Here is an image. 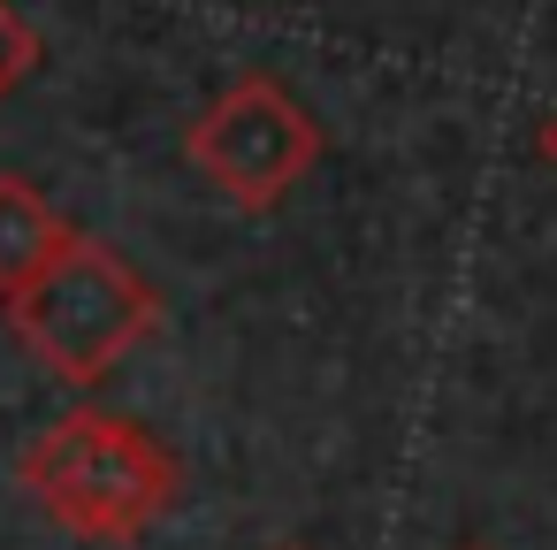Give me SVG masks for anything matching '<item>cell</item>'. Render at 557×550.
Here are the masks:
<instances>
[{
	"instance_id": "obj_1",
	"label": "cell",
	"mask_w": 557,
	"mask_h": 550,
	"mask_svg": "<svg viewBox=\"0 0 557 550\" xmlns=\"http://www.w3.org/2000/svg\"><path fill=\"white\" fill-rule=\"evenodd\" d=\"M153 314H161L153 283L115 245L77 237V230L62 237V253L24 291H9L16 337L39 352V367L54 382H77V390L100 382V375H115L138 352V337L153 329Z\"/></svg>"
},
{
	"instance_id": "obj_2",
	"label": "cell",
	"mask_w": 557,
	"mask_h": 550,
	"mask_svg": "<svg viewBox=\"0 0 557 550\" xmlns=\"http://www.w3.org/2000/svg\"><path fill=\"white\" fill-rule=\"evenodd\" d=\"M24 489L85 542H138L176 504V459L123 413H70L24 451Z\"/></svg>"
},
{
	"instance_id": "obj_3",
	"label": "cell",
	"mask_w": 557,
	"mask_h": 550,
	"mask_svg": "<svg viewBox=\"0 0 557 550\" xmlns=\"http://www.w3.org/2000/svg\"><path fill=\"white\" fill-rule=\"evenodd\" d=\"M191 161L237 199V207H275L313 161H321V131L313 115L275 85V77H237L191 131Z\"/></svg>"
},
{
	"instance_id": "obj_4",
	"label": "cell",
	"mask_w": 557,
	"mask_h": 550,
	"mask_svg": "<svg viewBox=\"0 0 557 550\" xmlns=\"http://www.w3.org/2000/svg\"><path fill=\"white\" fill-rule=\"evenodd\" d=\"M62 237H70V222H62L32 184L0 176V298L24 291V283L62 253Z\"/></svg>"
},
{
	"instance_id": "obj_5",
	"label": "cell",
	"mask_w": 557,
	"mask_h": 550,
	"mask_svg": "<svg viewBox=\"0 0 557 550\" xmlns=\"http://www.w3.org/2000/svg\"><path fill=\"white\" fill-rule=\"evenodd\" d=\"M32 70H39V39H32V24L9 9V0H0V100H9Z\"/></svg>"
},
{
	"instance_id": "obj_6",
	"label": "cell",
	"mask_w": 557,
	"mask_h": 550,
	"mask_svg": "<svg viewBox=\"0 0 557 550\" xmlns=\"http://www.w3.org/2000/svg\"><path fill=\"white\" fill-rule=\"evenodd\" d=\"M542 154H549V161H557V115H549V123H542Z\"/></svg>"
},
{
	"instance_id": "obj_7",
	"label": "cell",
	"mask_w": 557,
	"mask_h": 550,
	"mask_svg": "<svg viewBox=\"0 0 557 550\" xmlns=\"http://www.w3.org/2000/svg\"><path fill=\"white\" fill-rule=\"evenodd\" d=\"M466 550H481V542H466Z\"/></svg>"
},
{
	"instance_id": "obj_8",
	"label": "cell",
	"mask_w": 557,
	"mask_h": 550,
	"mask_svg": "<svg viewBox=\"0 0 557 550\" xmlns=\"http://www.w3.org/2000/svg\"><path fill=\"white\" fill-rule=\"evenodd\" d=\"M283 550H298V542H283Z\"/></svg>"
}]
</instances>
